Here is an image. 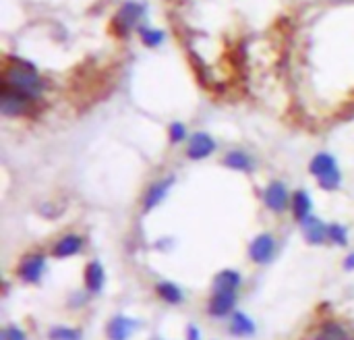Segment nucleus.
Listing matches in <instances>:
<instances>
[{
    "label": "nucleus",
    "instance_id": "f257e3e1",
    "mask_svg": "<svg viewBox=\"0 0 354 340\" xmlns=\"http://www.w3.org/2000/svg\"><path fill=\"white\" fill-rule=\"evenodd\" d=\"M2 85L27 96L29 100H37L44 89V81L37 69L29 60L21 58H10V62H6L2 73Z\"/></svg>",
    "mask_w": 354,
    "mask_h": 340
},
{
    "label": "nucleus",
    "instance_id": "f03ea898",
    "mask_svg": "<svg viewBox=\"0 0 354 340\" xmlns=\"http://www.w3.org/2000/svg\"><path fill=\"white\" fill-rule=\"evenodd\" d=\"M309 172L319 181L322 189H326V191H334V189H338L340 183H342V172H340V168H338L336 158L330 156V154H326V152L317 154V156L311 160Z\"/></svg>",
    "mask_w": 354,
    "mask_h": 340
},
{
    "label": "nucleus",
    "instance_id": "7ed1b4c3",
    "mask_svg": "<svg viewBox=\"0 0 354 340\" xmlns=\"http://www.w3.org/2000/svg\"><path fill=\"white\" fill-rule=\"evenodd\" d=\"M143 12H145V6L141 2H133V0L124 2L120 6V10L116 12V17H114V31H116V35L124 37L137 25V21L143 17Z\"/></svg>",
    "mask_w": 354,
    "mask_h": 340
},
{
    "label": "nucleus",
    "instance_id": "20e7f679",
    "mask_svg": "<svg viewBox=\"0 0 354 340\" xmlns=\"http://www.w3.org/2000/svg\"><path fill=\"white\" fill-rule=\"evenodd\" d=\"M31 102L33 100H29L27 96H23L15 89H8L4 85L0 89V110L4 116H21L25 112H29Z\"/></svg>",
    "mask_w": 354,
    "mask_h": 340
},
{
    "label": "nucleus",
    "instance_id": "39448f33",
    "mask_svg": "<svg viewBox=\"0 0 354 340\" xmlns=\"http://www.w3.org/2000/svg\"><path fill=\"white\" fill-rule=\"evenodd\" d=\"M274 256H276V239L270 233H263L257 239H253V243L249 247V258L253 264L266 266L274 260Z\"/></svg>",
    "mask_w": 354,
    "mask_h": 340
},
{
    "label": "nucleus",
    "instance_id": "423d86ee",
    "mask_svg": "<svg viewBox=\"0 0 354 340\" xmlns=\"http://www.w3.org/2000/svg\"><path fill=\"white\" fill-rule=\"evenodd\" d=\"M44 272H46V258H44L41 253L27 256V258L21 262L19 270H17L19 278H21L23 283H27V285H37V283L41 280Z\"/></svg>",
    "mask_w": 354,
    "mask_h": 340
},
{
    "label": "nucleus",
    "instance_id": "0eeeda50",
    "mask_svg": "<svg viewBox=\"0 0 354 340\" xmlns=\"http://www.w3.org/2000/svg\"><path fill=\"white\" fill-rule=\"evenodd\" d=\"M263 202L268 206V210L276 212V214H282L284 210H288L290 204V197H288V191H286V185L280 183V181H274L268 185L266 193H263Z\"/></svg>",
    "mask_w": 354,
    "mask_h": 340
},
{
    "label": "nucleus",
    "instance_id": "6e6552de",
    "mask_svg": "<svg viewBox=\"0 0 354 340\" xmlns=\"http://www.w3.org/2000/svg\"><path fill=\"white\" fill-rule=\"evenodd\" d=\"M216 152V141L209 133H195L189 139L187 156L191 160H205Z\"/></svg>",
    "mask_w": 354,
    "mask_h": 340
},
{
    "label": "nucleus",
    "instance_id": "1a4fd4ad",
    "mask_svg": "<svg viewBox=\"0 0 354 340\" xmlns=\"http://www.w3.org/2000/svg\"><path fill=\"white\" fill-rule=\"evenodd\" d=\"M172 183H174V179L168 177V179H162V181H156L153 185H149L147 191H145V197H143V210H145V212L153 210V208L168 195Z\"/></svg>",
    "mask_w": 354,
    "mask_h": 340
},
{
    "label": "nucleus",
    "instance_id": "9d476101",
    "mask_svg": "<svg viewBox=\"0 0 354 340\" xmlns=\"http://www.w3.org/2000/svg\"><path fill=\"white\" fill-rule=\"evenodd\" d=\"M234 303H236V293H214L207 312L212 318H224L234 310Z\"/></svg>",
    "mask_w": 354,
    "mask_h": 340
},
{
    "label": "nucleus",
    "instance_id": "9b49d317",
    "mask_svg": "<svg viewBox=\"0 0 354 340\" xmlns=\"http://www.w3.org/2000/svg\"><path fill=\"white\" fill-rule=\"evenodd\" d=\"M135 328H137L135 320L124 318V316H116V318L110 320V324L106 328V334H108L110 340H129L131 334L135 332Z\"/></svg>",
    "mask_w": 354,
    "mask_h": 340
},
{
    "label": "nucleus",
    "instance_id": "f8f14e48",
    "mask_svg": "<svg viewBox=\"0 0 354 340\" xmlns=\"http://www.w3.org/2000/svg\"><path fill=\"white\" fill-rule=\"evenodd\" d=\"M303 233H305V239L311 243V245H324L326 241H328V229L330 226H326L319 218H307L303 224Z\"/></svg>",
    "mask_w": 354,
    "mask_h": 340
},
{
    "label": "nucleus",
    "instance_id": "ddd939ff",
    "mask_svg": "<svg viewBox=\"0 0 354 340\" xmlns=\"http://www.w3.org/2000/svg\"><path fill=\"white\" fill-rule=\"evenodd\" d=\"M83 247V239L79 235H64L62 239H58V243L52 249V256L62 260V258H71L77 256Z\"/></svg>",
    "mask_w": 354,
    "mask_h": 340
},
{
    "label": "nucleus",
    "instance_id": "4468645a",
    "mask_svg": "<svg viewBox=\"0 0 354 340\" xmlns=\"http://www.w3.org/2000/svg\"><path fill=\"white\" fill-rule=\"evenodd\" d=\"M243 283V276L236 270H222L214 278V293H236Z\"/></svg>",
    "mask_w": 354,
    "mask_h": 340
},
{
    "label": "nucleus",
    "instance_id": "2eb2a0df",
    "mask_svg": "<svg viewBox=\"0 0 354 340\" xmlns=\"http://www.w3.org/2000/svg\"><path fill=\"white\" fill-rule=\"evenodd\" d=\"M106 283V272L100 262H89L85 268V289L89 293H100Z\"/></svg>",
    "mask_w": 354,
    "mask_h": 340
},
{
    "label": "nucleus",
    "instance_id": "dca6fc26",
    "mask_svg": "<svg viewBox=\"0 0 354 340\" xmlns=\"http://www.w3.org/2000/svg\"><path fill=\"white\" fill-rule=\"evenodd\" d=\"M228 330H230V334L245 339V337H253V334H255V324H253V320H251L247 314H243V312H234V314H232V320H230Z\"/></svg>",
    "mask_w": 354,
    "mask_h": 340
},
{
    "label": "nucleus",
    "instance_id": "f3484780",
    "mask_svg": "<svg viewBox=\"0 0 354 340\" xmlns=\"http://www.w3.org/2000/svg\"><path fill=\"white\" fill-rule=\"evenodd\" d=\"M311 208H313V202L309 197L307 191H297L292 195V212H295V218L303 224L307 218H311Z\"/></svg>",
    "mask_w": 354,
    "mask_h": 340
},
{
    "label": "nucleus",
    "instance_id": "a211bd4d",
    "mask_svg": "<svg viewBox=\"0 0 354 340\" xmlns=\"http://www.w3.org/2000/svg\"><path fill=\"white\" fill-rule=\"evenodd\" d=\"M224 166L232 168V170H241V172H251L253 170V160L249 154L241 152V150H232L224 156Z\"/></svg>",
    "mask_w": 354,
    "mask_h": 340
},
{
    "label": "nucleus",
    "instance_id": "6ab92c4d",
    "mask_svg": "<svg viewBox=\"0 0 354 340\" xmlns=\"http://www.w3.org/2000/svg\"><path fill=\"white\" fill-rule=\"evenodd\" d=\"M156 291H158L160 299H162L164 303H168V305H180V303L185 301V295H183L180 287L174 285V283L164 280V283H160V285L156 287Z\"/></svg>",
    "mask_w": 354,
    "mask_h": 340
},
{
    "label": "nucleus",
    "instance_id": "aec40b11",
    "mask_svg": "<svg viewBox=\"0 0 354 340\" xmlns=\"http://www.w3.org/2000/svg\"><path fill=\"white\" fill-rule=\"evenodd\" d=\"M315 340H348V332L338 322H328L322 326Z\"/></svg>",
    "mask_w": 354,
    "mask_h": 340
},
{
    "label": "nucleus",
    "instance_id": "412c9836",
    "mask_svg": "<svg viewBox=\"0 0 354 340\" xmlns=\"http://www.w3.org/2000/svg\"><path fill=\"white\" fill-rule=\"evenodd\" d=\"M137 31H139L141 42H143L145 46H149V48L160 46V44L166 39V33H164L162 29H156V27H139Z\"/></svg>",
    "mask_w": 354,
    "mask_h": 340
},
{
    "label": "nucleus",
    "instance_id": "4be33fe9",
    "mask_svg": "<svg viewBox=\"0 0 354 340\" xmlns=\"http://www.w3.org/2000/svg\"><path fill=\"white\" fill-rule=\"evenodd\" d=\"M48 339L50 340H81L83 339V334H81V330H77V328L54 326V328L48 332Z\"/></svg>",
    "mask_w": 354,
    "mask_h": 340
},
{
    "label": "nucleus",
    "instance_id": "5701e85b",
    "mask_svg": "<svg viewBox=\"0 0 354 340\" xmlns=\"http://www.w3.org/2000/svg\"><path fill=\"white\" fill-rule=\"evenodd\" d=\"M328 239H330L334 245L344 247V245L348 243V231H346V226H342V224H330V229H328Z\"/></svg>",
    "mask_w": 354,
    "mask_h": 340
},
{
    "label": "nucleus",
    "instance_id": "b1692460",
    "mask_svg": "<svg viewBox=\"0 0 354 340\" xmlns=\"http://www.w3.org/2000/svg\"><path fill=\"white\" fill-rule=\"evenodd\" d=\"M168 135H170V141L176 145V143L185 141V137H187V129H185V125H183V123H172V125H170V129H168Z\"/></svg>",
    "mask_w": 354,
    "mask_h": 340
},
{
    "label": "nucleus",
    "instance_id": "393cba45",
    "mask_svg": "<svg viewBox=\"0 0 354 340\" xmlns=\"http://www.w3.org/2000/svg\"><path fill=\"white\" fill-rule=\"evenodd\" d=\"M0 340H27V334L19 326H6L0 332Z\"/></svg>",
    "mask_w": 354,
    "mask_h": 340
},
{
    "label": "nucleus",
    "instance_id": "a878e982",
    "mask_svg": "<svg viewBox=\"0 0 354 340\" xmlns=\"http://www.w3.org/2000/svg\"><path fill=\"white\" fill-rule=\"evenodd\" d=\"M187 337H189V340H201V332H199V328L189 326L187 328Z\"/></svg>",
    "mask_w": 354,
    "mask_h": 340
},
{
    "label": "nucleus",
    "instance_id": "bb28decb",
    "mask_svg": "<svg viewBox=\"0 0 354 340\" xmlns=\"http://www.w3.org/2000/svg\"><path fill=\"white\" fill-rule=\"evenodd\" d=\"M344 270H348V272H354V253H351L346 260H344Z\"/></svg>",
    "mask_w": 354,
    "mask_h": 340
}]
</instances>
